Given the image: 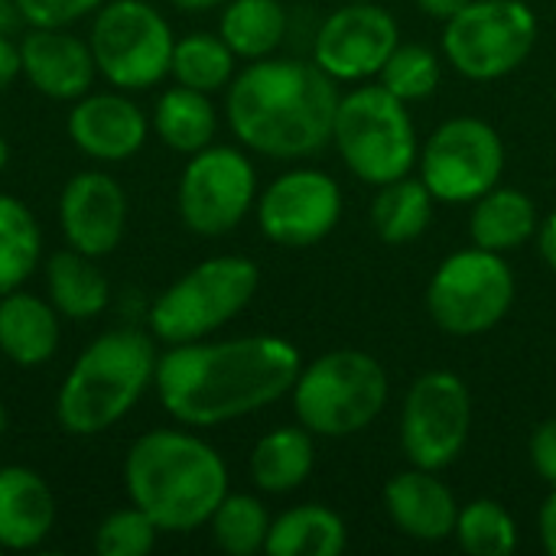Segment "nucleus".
<instances>
[{"instance_id":"obj_43","label":"nucleus","mask_w":556,"mask_h":556,"mask_svg":"<svg viewBox=\"0 0 556 556\" xmlns=\"http://www.w3.org/2000/svg\"><path fill=\"white\" fill-rule=\"evenodd\" d=\"M7 156H10V150H7V140L0 137V169L7 166Z\"/></svg>"},{"instance_id":"obj_9","label":"nucleus","mask_w":556,"mask_h":556,"mask_svg":"<svg viewBox=\"0 0 556 556\" xmlns=\"http://www.w3.org/2000/svg\"><path fill=\"white\" fill-rule=\"evenodd\" d=\"M515 303V274L502 254L485 248H466L450 254L430 287L427 313L430 319L459 339L492 332Z\"/></svg>"},{"instance_id":"obj_19","label":"nucleus","mask_w":556,"mask_h":556,"mask_svg":"<svg viewBox=\"0 0 556 556\" xmlns=\"http://www.w3.org/2000/svg\"><path fill=\"white\" fill-rule=\"evenodd\" d=\"M384 508L394 528L420 544H440L456 534V495L430 469L414 466L410 472H397L384 485Z\"/></svg>"},{"instance_id":"obj_23","label":"nucleus","mask_w":556,"mask_h":556,"mask_svg":"<svg viewBox=\"0 0 556 556\" xmlns=\"http://www.w3.org/2000/svg\"><path fill=\"white\" fill-rule=\"evenodd\" d=\"M538 205L515 186H495L472 202L469 235L476 248L505 254L525 248L538 235Z\"/></svg>"},{"instance_id":"obj_26","label":"nucleus","mask_w":556,"mask_h":556,"mask_svg":"<svg viewBox=\"0 0 556 556\" xmlns=\"http://www.w3.org/2000/svg\"><path fill=\"white\" fill-rule=\"evenodd\" d=\"M349 544L345 521L326 505H296L270 521V556H339Z\"/></svg>"},{"instance_id":"obj_39","label":"nucleus","mask_w":556,"mask_h":556,"mask_svg":"<svg viewBox=\"0 0 556 556\" xmlns=\"http://www.w3.org/2000/svg\"><path fill=\"white\" fill-rule=\"evenodd\" d=\"M538 251H541L544 264L556 274V212H551V215L538 225Z\"/></svg>"},{"instance_id":"obj_15","label":"nucleus","mask_w":556,"mask_h":556,"mask_svg":"<svg viewBox=\"0 0 556 556\" xmlns=\"http://www.w3.org/2000/svg\"><path fill=\"white\" fill-rule=\"evenodd\" d=\"M397 42V20L384 7L375 0H342L313 39V62L336 81H368L381 72Z\"/></svg>"},{"instance_id":"obj_1","label":"nucleus","mask_w":556,"mask_h":556,"mask_svg":"<svg viewBox=\"0 0 556 556\" xmlns=\"http://www.w3.org/2000/svg\"><path fill=\"white\" fill-rule=\"evenodd\" d=\"M300 352L280 336L169 345L153 375L163 410L182 427H222L287 397L300 378Z\"/></svg>"},{"instance_id":"obj_16","label":"nucleus","mask_w":556,"mask_h":556,"mask_svg":"<svg viewBox=\"0 0 556 556\" xmlns=\"http://www.w3.org/2000/svg\"><path fill=\"white\" fill-rule=\"evenodd\" d=\"M127 192L104 169L75 173L59 195V228L68 248L108 257L127 235Z\"/></svg>"},{"instance_id":"obj_6","label":"nucleus","mask_w":556,"mask_h":556,"mask_svg":"<svg viewBox=\"0 0 556 556\" xmlns=\"http://www.w3.org/2000/svg\"><path fill=\"white\" fill-rule=\"evenodd\" d=\"M388 375L362 349H336L300 368L293 384L296 420L313 437L342 440L368 430L388 404Z\"/></svg>"},{"instance_id":"obj_17","label":"nucleus","mask_w":556,"mask_h":556,"mask_svg":"<svg viewBox=\"0 0 556 556\" xmlns=\"http://www.w3.org/2000/svg\"><path fill=\"white\" fill-rule=\"evenodd\" d=\"M65 130L85 156L98 163H124L143 150L150 137V117L130 98V91H88L72 101Z\"/></svg>"},{"instance_id":"obj_4","label":"nucleus","mask_w":556,"mask_h":556,"mask_svg":"<svg viewBox=\"0 0 556 556\" xmlns=\"http://www.w3.org/2000/svg\"><path fill=\"white\" fill-rule=\"evenodd\" d=\"M153 332L117 326L91 339L72 362L55 394V424L68 437H98L117 427L140 397L153 388L156 375Z\"/></svg>"},{"instance_id":"obj_13","label":"nucleus","mask_w":556,"mask_h":556,"mask_svg":"<svg viewBox=\"0 0 556 556\" xmlns=\"http://www.w3.org/2000/svg\"><path fill=\"white\" fill-rule=\"evenodd\" d=\"M502 173L505 143L498 130L479 117H453L440 124L420 153V179L437 202H476L502 182Z\"/></svg>"},{"instance_id":"obj_35","label":"nucleus","mask_w":556,"mask_h":556,"mask_svg":"<svg viewBox=\"0 0 556 556\" xmlns=\"http://www.w3.org/2000/svg\"><path fill=\"white\" fill-rule=\"evenodd\" d=\"M26 26H72L91 16L104 0H13Z\"/></svg>"},{"instance_id":"obj_42","label":"nucleus","mask_w":556,"mask_h":556,"mask_svg":"<svg viewBox=\"0 0 556 556\" xmlns=\"http://www.w3.org/2000/svg\"><path fill=\"white\" fill-rule=\"evenodd\" d=\"M176 10H186V13H205V10H215V7H225L231 0H169Z\"/></svg>"},{"instance_id":"obj_36","label":"nucleus","mask_w":556,"mask_h":556,"mask_svg":"<svg viewBox=\"0 0 556 556\" xmlns=\"http://www.w3.org/2000/svg\"><path fill=\"white\" fill-rule=\"evenodd\" d=\"M531 466L551 489H556V417L544 420L531 433Z\"/></svg>"},{"instance_id":"obj_12","label":"nucleus","mask_w":556,"mask_h":556,"mask_svg":"<svg viewBox=\"0 0 556 556\" xmlns=\"http://www.w3.org/2000/svg\"><path fill=\"white\" fill-rule=\"evenodd\" d=\"M472 433V394L453 371L420 375L404 401L401 446L417 469L440 472L453 466Z\"/></svg>"},{"instance_id":"obj_45","label":"nucleus","mask_w":556,"mask_h":556,"mask_svg":"<svg viewBox=\"0 0 556 556\" xmlns=\"http://www.w3.org/2000/svg\"><path fill=\"white\" fill-rule=\"evenodd\" d=\"M0 554H3V551H0Z\"/></svg>"},{"instance_id":"obj_24","label":"nucleus","mask_w":556,"mask_h":556,"mask_svg":"<svg viewBox=\"0 0 556 556\" xmlns=\"http://www.w3.org/2000/svg\"><path fill=\"white\" fill-rule=\"evenodd\" d=\"M150 127L163 147L192 156L215 140L218 111L212 104V94L186 88V85H173L156 98Z\"/></svg>"},{"instance_id":"obj_40","label":"nucleus","mask_w":556,"mask_h":556,"mask_svg":"<svg viewBox=\"0 0 556 556\" xmlns=\"http://www.w3.org/2000/svg\"><path fill=\"white\" fill-rule=\"evenodd\" d=\"M472 0H417V7L427 13V16H433V20H453L459 10H466Z\"/></svg>"},{"instance_id":"obj_29","label":"nucleus","mask_w":556,"mask_h":556,"mask_svg":"<svg viewBox=\"0 0 556 556\" xmlns=\"http://www.w3.org/2000/svg\"><path fill=\"white\" fill-rule=\"evenodd\" d=\"M42 264V228L29 205L0 192V296L20 290Z\"/></svg>"},{"instance_id":"obj_41","label":"nucleus","mask_w":556,"mask_h":556,"mask_svg":"<svg viewBox=\"0 0 556 556\" xmlns=\"http://www.w3.org/2000/svg\"><path fill=\"white\" fill-rule=\"evenodd\" d=\"M20 23H23V16H20L16 3H13V0H0V33L10 36Z\"/></svg>"},{"instance_id":"obj_3","label":"nucleus","mask_w":556,"mask_h":556,"mask_svg":"<svg viewBox=\"0 0 556 556\" xmlns=\"http://www.w3.org/2000/svg\"><path fill=\"white\" fill-rule=\"evenodd\" d=\"M124 492L163 534H192L208 525L228 495V466L192 430L160 427L130 443Z\"/></svg>"},{"instance_id":"obj_34","label":"nucleus","mask_w":556,"mask_h":556,"mask_svg":"<svg viewBox=\"0 0 556 556\" xmlns=\"http://www.w3.org/2000/svg\"><path fill=\"white\" fill-rule=\"evenodd\" d=\"M156 534L160 528L150 521V515L140 511L137 505H127V508L111 511L94 528L91 547L101 556H143L156 547Z\"/></svg>"},{"instance_id":"obj_33","label":"nucleus","mask_w":556,"mask_h":556,"mask_svg":"<svg viewBox=\"0 0 556 556\" xmlns=\"http://www.w3.org/2000/svg\"><path fill=\"white\" fill-rule=\"evenodd\" d=\"M378 78L401 101H424L440 88L443 68L433 49L417 42H397V49L381 65Z\"/></svg>"},{"instance_id":"obj_7","label":"nucleus","mask_w":556,"mask_h":556,"mask_svg":"<svg viewBox=\"0 0 556 556\" xmlns=\"http://www.w3.org/2000/svg\"><path fill=\"white\" fill-rule=\"evenodd\" d=\"M332 143L345 166L368 186L410 176L420 163L417 127L407 114V101L391 94L381 81L339 98Z\"/></svg>"},{"instance_id":"obj_22","label":"nucleus","mask_w":556,"mask_h":556,"mask_svg":"<svg viewBox=\"0 0 556 556\" xmlns=\"http://www.w3.org/2000/svg\"><path fill=\"white\" fill-rule=\"evenodd\" d=\"M46 290H49V303L59 309L62 319L88 323L101 316L111 303V283L98 267V257L81 254L68 244L49 254Z\"/></svg>"},{"instance_id":"obj_25","label":"nucleus","mask_w":556,"mask_h":556,"mask_svg":"<svg viewBox=\"0 0 556 556\" xmlns=\"http://www.w3.org/2000/svg\"><path fill=\"white\" fill-rule=\"evenodd\" d=\"M316 466L313 433L300 427H280L257 440L251 450V479L267 495L296 492Z\"/></svg>"},{"instance_id":"obj_14","label":"nucleus","mask_w":556,"mask_h":556,"mask_svg":"<svg viewBox=\"0 0 556 556\" xmlns=\"http://www.w3.org/2000/svg\"><path fill=\"white\" fill-rule=\"evenodd\" d=\"M342 218V189L323 169H290L257 195V225L280 248H313Z\"/></svg>"},{"instance_id":"obj_18","label":"nucleus","mask_w":556,"mask_h":556,"mask_svg":"<svg viewBox=\"0 0 556 556\" xmlns=\"http://www.w3.org/2000/svg\"><path fill=\"white\" fill-rule=\"evenodd\" d=\"M23 78L52 101H78L94 88L98 65L88 39L68 26H26L20 39Z\"/></svg>"},{"instance_id":"obj_10","label":"nucleus","mask_w":556,"mask_h":556,"mask_svg":"<svg viewBox=\"0 0 556 556\" xmlns=\"http://www.w3.org/2000/svg\"><path fill=\"white\" fill-rule=\"evenodd\" d=\"M538 42V16L525 0H472L443 29V52L472 81L521 68Z\"/></svg>"},{"instance_id":"obj_21","label":"nucleus","mask_w":556,"mask_h":556,"mask_svg":"<svg viewBox=\"0 0 556 556\" xmlns=\"http://www.w3.org/2000/svg\"><path fill=\"white\" fill-rule=\"evenodd\" d=\"M59 309L36 293L10 290L0 296V355L16 368H39L59 352Z\"/></svg>"},{"instance_id":"obj_38","label":"nucleus","mask_w":556,"mask_h":556,"mask_svg":"<svg viewBox=\"0 0 556 556\" xmlns=\"http://www.w3.org/2000/svg\"><path fill=\"white\" fill-rule=\"evenodd\" d=\"M538 528H541V544H544V551L551 556H556V489L547 495V502L541 505Z\"/></svg>"},{"instance_id":"obj_30","label":"nucleus","mask_w":556,"mask_h":556,"mask_svg":"<svg viewBox=\"0 0 556 556\" xmlns=\"http://www.w3.org/2000/svg\"><path fill=\"white\" fill-rule=\"evenodd\" d=\"M238 55L228 49V42L218 33H189L182 39H176L173 46V62H169V75L176 78V85L215 94L225 91L231 85Z\"/></svg>"},{"instance_id":"obj_20","label":"nucleus","mask_w":556,"mask_h":556,"mask_svg":"<svg viewBox=\"0 0 556 556\" xmlns=\"http://www.w3.org/2000/svg\"><path fill=\"white\" fill-rule=\"evenodd\" d=\"M55 528V495L29 466H0V551H36Z\"/></svg>"},{"instance_id":"obj_32","label":"nucleus","mask_w":556,"mask_h":556,"mask_svg":"<svg viewBox=\"0 0 556 556\" xmlns=\"http://www.w3.org/2000/svg\"><path fill=\"white\" fill-rule=\"evenodd\" d=\"M456 541L469 556H511L518 551V525L498 502L476 498L459 508Z\"/></svg>"},{"instance_id":"obj_5","label":"nucleus","mask_w":556,"mask_h":556,"mask_svg":"<svg viewBox=\"0 0 556 556\" xmlns=\"http://www.w3.org/2000/svg\"><path fill=\"white\" fill-rule=\"evenodd\" d=\"M261 270L251 257L218 254L173 280L147 313V326L163 345L208 339L254 300Z\"/></svg>"},{"instance_id":"obj_31","label":"nucleus","mask_w":556,"mask_h":556,"mask_svg":"<svg viewBox=\"0 0 556 556\" xmlns=\"http://www.w3.org/2000/svg\"><path fill=\"white\" fill-rule=\"evenodd\" d=\"M270 521L274 518L267 515L261 498L228 492L215 508V515L208 518V528L218 551H225L228 556H254L267 544Z\"/></svg>"},{"instance_id":"obj_11","label":"nucleus","mask_w":556,"mask_h":556,"mask_svg":"<svg viewBox=\"0 0 556 556\" xmlns=\"http://www.w3.org/2000/svg\"><path fill=\"white\" fill-rule=\"evenodd\" d=\"M257 202L254 163L228 143H208L182 166L176 208L189 231L222 238L235 231Z\"/></svg>"},{"instance_id":"obj_27","label":"nucleus","mask_w":556,"mask_h":556,"mask_svg":"<svg viewBox=\"0 0 556 556\" xmlns=\"http://www.w3.org/2000/svg\"><path fill=\"white\" fill-rule=\"evenodd\" d=\"M218 36L238 59H267L287 36V10L280 0H231L222 7Z\"/></svg>"},{"instance_id":"obj_2","label":"nucleus","mask_w":556,"mask_h":556,"mask_svg":"<svg viewBox=\"0 0 556 556\" xmlns=\"http://www.w3.org/2000/svg\"><path fill=\"white\" fill-rule=\"evenodd\" d=\"M336 78L313 59H257L225 88L235 140L270 160H303L332 143Z\"/></svg>"},{"instance_id":"obj_8","label":"nucleus","mask_w":556,"mask_h":556,"mask_svg":"<svg viewBox=\"0 0 556 556\" xmlns=\"http://www.w3.org/2000/svg\"><path fill=\"white\" fill-rule=\"evenodd\" d=\"M88 46L111 88L147 91L169 75L176 33L150 0H104L91 13Z\"/></svg>"},{"instance_id":"obj_44","label":"nucleus","mask_w":556,"mask_h":556,"mask_svg":"<svg viewBox=\"0 0 556 556\" xmlns=\"http://www.w3.org/2000/svg\"><path fill=\"white\" fill-rule=\"evenodd\" d=\"M7 433V407H3V401H0V437Z\"/></svg>"},{"instance_id":"obj_28","label":"nucleus","mask_w":556,"mask_h":556,"mask_svg":"<svg viewBox=\"0 0 556 556\" xmlns=\"http://www.w3.org/2000/svg\"><path fill=\"white\" fill-rule=\"evenodd\" d=\"M433 192L424 179L401 176L394 182L378 186L371 202V228L384 244H410L433 222Z\"/></svg>"},{"instance_id":"obj_37","label":"nucleus","mask_w":556,"mask_h":556,"mask_svg":"<svg viewBox=\"0 0 556 556\" xmlns=\"http://www.w3.org/2000/svg\"><path fill=\"white\" fill-rule=\"evenodd\" d=\"M20 75H23L20 42H16V39H10L7 33H0V91H7Z\"/></svg>"}]
</instances>
